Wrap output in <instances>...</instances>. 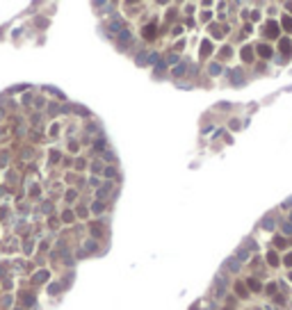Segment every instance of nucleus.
Returning <instances> with one entry per match:
<instances>
[{"mask_svg":"<svg viewBox=\"0 0 292 310\" xmlns=\"http://www.w3.org/2000/svg\"><path fill=\"white\" fill-rule=\"evenodd\" d=\"M258 55H263V57H269V55H272V48L263 43V46H258Z\"/></svg>","mask_w":292,"mask_h":310,"instance_id":"obj_1","label":"nucleus"},{"mask_svg":"<svg viewBox=\"0 0 292 310\" xmlns=\"http://www.w3.org/2000/svg\"><path fill=\"white\" fill-rule=\"evenodd\" d=\"M267 34L276 37V34H278V25H276V23H267Z\"/></svg>","mask_w":292,"mask_h":310,"instance_id":"obj_2","label":"nucleus"},{"mask_svg":"<svg viewBox=\"0 0 292 310\" xmlns=\"http://www.w3.org/2000/svg\"><path fill=\"white\" fill-rule=\"evenodd\" d=\"M290 46L292 43L288 41V39H281V52H283V55H290Z\"/></svg>","mask_w":292,"mask_h":310,"instance_id":"obj_3","label":"nucleus"},{"mask_svg":"<svg viewBox=\"0 0 292 310\" xmlns=\"http://www.w3.org/2000/svg\"><path fill=\"white\" fill-rule=\"evenodd\" d=\"M144 37H146V39H153V37H155V25H146L144 27Z\"/></svg>","mask_w":292,"mask_h":310,"instance_id":"obj_4","label":"nucleus"},{"mask_svg":"<svg viewBox=\"0 0 292 310\" xmlns=\"http://www.w3.org/2000/svg\"><path fill=\"white\" fill-rule=\"evenodd\" d=\"M208 50H212V46H210V41H203V46H201V55L206 57V55H208Z\"/></svg>","mask_w":292,"mask_h":310,"instance_id":"obj_5","label":"nucleus"},{"mask_svg":"<svg viewBox=\"0 0 292 310\" xmlns=\"http://www.w3.org/2000/svg\"><path fill=\"white\" fill-rule=\"evenodd\" d=\"M46 278H48V274H46V271H39V274L35 276V283H41V281H46Z\"/></svg>","mask_w":292,"mask_h":310,"instance_id":"obj_6","label":"nucleus"},{"mask_svg":"<svg viewBox=\"0 0 292 310\" xmlns=\"http://www.w3.org/2000/svg\"><path fill=\"white\" fill-rule=\"evenodd\" d=\"M267 260H269L272 265H278V258H276V253H269V255H267Z\"/></svg>","mask_w":292,"mask_h":310,"instance_id":"obj_7","label":"nucleus"},{"mask_svg":"<svg viewBox=\"0 0 292 310\" xmlns=\"http://www.w3.org/2000/svg\"><path fill=\"white\" fill-rule=\"evenodd\" d=\"M249 285H251V290H260V283H258L256 278H251V281H249Z\"/></svg>","mask_w":292,"mask_h":310,"instance_id":"obj_8","label":"nucleus"},{"mask_svg":"<svg viewBox=\"0 0 292 310\" xmlns=\"http://www.w3.org/2000/svg\"><path fill=\"white\" fill-rule=\"evenodd\" d=\"M228 267H231L233 271H237V269H240V267H237V260H228Z\"/></svg>","mask_w":292,"mask_h":310,"instance_id":"obj_9","label":"nucleus"},{"mask_svg":"<svg viewBox=\"0 0 292 310\" xmlns=\"http://www.w3.org/2000/svg\"><path fill=\"white\" fill-rule=\"evenodd\" d=\"M91 210H94V212H103V203H94Z\"/></svg>","mask_w":292,"mask_h":310,"instance_id":"obj_10","label":"nucleus"},{"mask_svg":"<svg viewBox=\"0 0 292 310\" xmlns=\"http://www.w3.org/2000/svg\"><path fill=\"white\" fill-rule=\"evenodd\" d=\"M263 226H265V228H274V221H272V219H265V221H263Z\"/></svg>","mask_w":292,"mask_h":310,"instance_id":"obj_11","label":"nucleus"},{"mask_svg":"<svg viewBox=\"0 0 292 310\" xmlns=\"http://www.w3.org/2000/svg\"><path fill=\"white\" fill-rule=\"evenodd\" d=\"M242 57H244V60H251V50H247V48H244V50H242Z\"/></svg>","mask_w":292,"mask_h":310,"instance_id":"obj_12","label":"nucleus"},{"mask_svg":"<svg viewBox=\"0 0 292 310\" xmlns=\"http://www.w3.org/2000/svg\"><path fill=\"white\" fill-rule=\"evenodd\" d=\"M105 176H107V178H112V176H114V169H112V166H107V169H105Z\"/></svg>","mask_w":292,"mask_h":310,"instance_id":"obj_13","label":"nucleus"},{"mask_svg":"<svg viewBox=\"0 0 292 310\" xmlns=\"http://www.w3.org/2000/svg\"><path fill=\"white\" fill-rule=\"evenodd\" d=\"M283 25H285V27H290V30H292V18H283Z\"/></svg>","mask_w":292,"mask_h":310,"instance_id":"obj_14","label":"nucleus"},{"mask_svg":"<svg viewBox=\"0 0 292 310\" xmlns=\"http://www.w3.org/2000/svg\"><path fill=\"white\" fill-rule=\"evenodd\" d=\"M173 73H176V75H183V73H185V66H178V69L173 71Z\"/></svg>","mask_w":292,"mask_h":310,"instance_id":"obj_15","label":"nucleus"},{"mask_svg":"<svg viewBox=\"0 0 292 310\" xmlns=\"http://www.w3.org/2000/svg\"><path fill=\"white\" fill-rule=\"evenodd\" d=\"M285 265H292V253L288 255V258H285Z\"/></svg>","mask_w":292,"mask_h":310,"instance_id":"obj_16","label":"nucleus"},{"mask_svg":"<svg viewBox=\"0 0 292 310\" xmlns=\"http://www.w3.org/2000/svg\"><path fill=\"white\" fill-rule=\"evenodd\" d=\"M285 7H288V9H290V11H292V2H288V5H285Z\"/></svg>","mask_w":292,"mask_h":310,"instance_id":"obj_17","label":"nucleus"},{"mask_svg":"<svg viewBox=\"0 0 292 310\" xmlns=\"http://www.w3.org/2000/svg\"><path fill=\"white\" fill-rule=\"evenodd\" d=\"M290 278H292V274H290Z\"/></svg>","mask_w":292,"mask_h":310,"instance_id":"obj_18","label":"nucleus"}]
</instances>
